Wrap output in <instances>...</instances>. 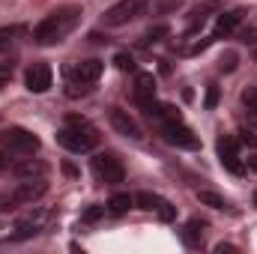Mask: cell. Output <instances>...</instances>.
<instances>
[{"instance_id": "7402d4cb", "label": "cell", "mask_w": 257, "mask_h": 254, "mask_svg": "<svg viewBox=\"0 0 257 254\" xmlns=\"http://www.w3.org/2000/svg\"><path fill=\"white\" fill-rule=\"evenodd\" d=\"M156 215H159L162 221H174V218H177V209L171 206V200H165V197H162V200H159V206H156Z\"/></svg>"}, {"instance_id": "4316f807", "label": "cell", "mask_w": 257, "mask_h": 254, "mask_svg": "<svg viewBox=\"0 0 257 254\" xmlns=\"http://www.w3.org/2000/svg\"><path fill=\"white\" fill-rule=\"evenodd\" d=\"M105 209H108V206H90V209L84 212V221H96V218H102Z\"/></svg>"}, {"instance_id": "ffe728a7", "label": "cell", "mask_w": 257, "mask_h": 254, "mask_svg": "<svg viewBox=\"0 0 257 254\" xmlns=\"http://www.w3.org/2000/svg\"><path fill=\"white\" fill-rule=\"evenodd\" d=\"M177 6H180V0H147V12H153V15L171 12V9H177Z\"/></svg>"}, {"instance_id": "1f68e13d", "label": "cell", "mask_w": 257, "mask_h": 254, "mask_svg": "<svg viewBox=\"0 0 257 254\" xmlns=\"http://www.w3.org/2000/svg\"><path fill=\"white\" fill-rule=\"evenodd\" d=\"M3 87H6V78H0V90H3Z\"/></svg>"}, {"instance_id": "f546056e", "label": "cell", "mask_w": 257, "mask_h": 254, "mask_svg": "<svg viewBox=\"0 0 257 254\" xmlns=\"http://www.w3.org/2000/svg\"><path fill=\"white\" fill-rule=\"evenodd\" d=\"M245 168H248V171H254V174H257V153H254V156H248V159H245Z\"/></svg>"}, {"instance_id": "52a82bcc", "label": "cell", "mask_w": 257, "mask_h": 254, "mask_svg": "<svg viewBox=\"0 0 257 254\" xmlns=\"http://www.w3.org/2000/svg\"><path fill=\"white\" fill-rule=\"evenodd\" d=\"M24 84H27L30 93H48L51 84H54V72H51V66H45V63L30 66L27 75H24Z\"/></svg>"}, {"instance_id": "7c38bea8", "label": "cell", "mask_w": 257, "mask_h": 254, "mask_svg": "<svg viewBox=\"0 0 257 254\" xmlns=\"http://www.w3.org/2000/svg\"><path fill=\"white\" fill-rule=\"evenodd\" d=\"M45 191H48V186H45V180H42V177L24 180V183L18 186V191L12 194V203H33V200H39Z\"/></svg>"}, {"instance_id": "836d02e7", "label": "cell", "mask_w": 257, "mask_h": 254, "mask_svg": "<svg viewBox=\"0 0 257 254\" xmlns=\"http://www.w3.org/2000/svg\"><path fill=\"white\" fill-rule=\"evenodd\" d=\"M0 209H3V206H0Z\"/></svg>"}, {"instance_id": "e0dca14e", "label": "cell", "mask_w": 257, "mask_h": 254, "mask_svg": "<svg viewBox=\"0 0 257 254\" xmlns=\"http://www.w3.org/2000/svg\"><path fill=\"white\" fill-rule=\"evenodd\" d=\"M197 200L203 203V206H212V209H227L230 203L221 197V194H215V191H197Z\"/></svg>"}, {"instance_id": "5bb4252c", "label": "cell", "mask_w": 257, "mask_h": 254, "mask_svg": "<svg viewBox=\"0 0 257 254\" xmlns=\"http://www.w3.org/2000/svg\"><path fill=\"white\" fill-rule=\"evenodd\" d=\"M242 21V12L236 9V12H224V15H218V21H215V33H212V39H221V36H230L233 30H236V24Z\"/></svg>"}, {"instance_id": "9a60e30c", "label": "cell", "mask_w": 257, "mask_h": 254, "mask_svg": "<svg viewBox=\"0 0 257 254\" xmlns=\"http://www.w3.org/2000/svg\"><path fill=\"white\" fill-rule=\"evenodd\" d=\"M132 206H135V197L126 194V191H120V194H114V197L108 200V212H111V215H123Z\"/></svg>"}, {"instance_id": "8992f818", "label": "cell", "mask_w": 257, "mask_h": 254, "mask_svg": "<svg viewBox=\"0 0 257 254\" xmlns=\"http://www.w3.org/2000/svg\"><path fill=\"white\" fill-rule=\"evenodd\" d=\"M162 132H165V141H168V144L183 147V150H197V144H200V141H197V135H194L183 120H177V123H165Z\"/></svg>"}, {"instance_id": "3957f363", "label": "cell", "mask_w": 257, "mask_h": 254, "mask_svg": "<svg viewBox=\"0 0 257 254\" xmlns=\"http://www.w3.org/2000/svg\"><path fill=\"white\" fill-rule=\"evenodd\" d=\"M0 147L6 153H12V156H33L39 150V138L33 132H27V129L15 126V129L0 132Z\"/></svg>"}, {"instance_id": "d6986e66", "label": "cell", "mask_w": 257, "mask_h": 254, "mask_svg": "<svg viewBox=\"0 0 257 254\" xmlns=\"http://www.w3.org/2000/svg\"><path fill=\"white\" fill-rule=\"evenodd\" d=\"M159 194H150V191H141V194H135V203L141 206V209H147V212H156V206H159Z\"/></svg>"}, {"instance_id": "7a4b0ae2", "label": "cell", "mask_w": 257, "mask_h": 254, "mask_svg": "<svg viewBox=\"0 0 257 254\" xmlns=\"http://www.w3.org/2000/svg\"><path fill=\"white\" fill-rule=\"evenodd\" d=\"M57 144L66 147L69 153H90L96 144H99V132L90 126L87 120H81V117H72V120H66L60 132H57Z\"/></svg>"}, {"instance_id": "d6a6232c", "label": "cell", "mask_w": 257, "mask_h": 254, "mask_svg": "<svg viewBox=\"0 0 257 254\" xmlns=\"http://www.w3.org/2000/svg\"><path fill=\"white\" fill-rule=\"evenodd\" d=\"M254 203H257V194H254Z\"/></svg>"}, {"instance_id": "4dcf8cb0", "label": "cell", "mask_w": 257, "mask_h": 254, "mask_svg": "<svg viewBox=\"0 0 257 254\" xmlns=\"http://www.w3.org/2000/svg\"><path fill=\"white\" fill-rule=\"evenodd\" d=\"M6 165H9V159H6V156H0V171H3Z\"/></svg>"}, {"instance_id": "44dd1931", "label": "cell", "mask_w": 257, "mask_h": 254, "mask_svg": "<svg viewBox=\"0 0 257 254\" xmlns=\"http://www.w3.org/2000/svg\"><path fill=\"white\" fill-rule=\"evenodd\" d=\"M242 102H245V108H248V123L257 126V90H245V93H242Z\"/></svg>"}, {"instance_id": "83f0119b", "label": "cell", "mask_w": 257, "mask_h": 254, "mask_svg": "<svg viewBox=\"0 0 257 254\" xmlns=\"http://www.w3.org/2000/svg\"><path fill=\"white\" fill-rule=\"evenodd\" d=\"M233 66H236V54L230 51L227 57H221V69H224V72H233Z\"/></svg>"}, {"instance_id": "6da1fadb", "label": "cell", "mask_w": 257, "mask_h": 254, "mask_svg": "<svg viewBox=\"0 0 257 254\" xmlns=\"http://www.w3.org/2000/svg\"><path fill=\"white\" fill-rule=\"evenodd\" d=\"M78 21H81V6H60L57 12L45 15L36 24L33 39L39 45H57V42H63L66 36L78 27Z\"/></svg>"}, {"instance_id": "277c9868", "label": "cell", "mask_w": 257, "mask_h": 254, "mask_svg": "<svg viewBox=\"0 0 257 254\" xmlns=\"http://www.w3.org/2000/svg\"><path fill=\"white\" fill-rule=\"evenodd\" d=\"M144 12H147V0H120L102 15V21H105V27H123Z\"/></svg>"}, {"instance_id": "2e32d148", "label": "cell", "mask_w": 257, "mask_h": 254, "mask_svg": "<svg viewBox=\"0 0 257 254\" xmlns=\"http://www.w3.org/2000/svg\"><path fill=\"white\" fill-rule=\"evenodd\" d=\"M15 174H18V177H24V180H33V177H42V174H45V165H39V162L27 159V162L15 165Z\"/></svg>"}, {"instance_id": "9c48e42d", "label": "cell", "mask_w": 257, "mask_h": 254, "mask_svg": "<svg viewBox=\"0 0 257 254\" xmlns=\"http://www.w3.org/2000/svg\"><path fill=\"white\" fill-rule=\"evenodd\" d=\"M102 69H105L102 60H84V63H75L72 69H69V81L87 87V84H93V81L102 78Z\"/></svg>"}, {"instance_id": "cb8c5ba5", "label": "cell", "mask_w": 257, "mask_h": 254, "mask_svg": "<svg viewBox=\"0 0 257 254\" xmlns=\"http://www.w3.org/2000/svg\"><path fill=\"white\" fill-rule=\"evenodd\" d=\"M162 36H168V27H165V24H159V27L147 30V33H144V45H153V42H159Z\"/></svg>"}, {"instance_id": "4fadbf2b", "label": "cell", "mask_w": 257, "mask_h": 254, "mask_svg": "<svg viewBox=\"0 0 257 254\" xmlns=\"http://www.w3.org/2000/svg\"><path fill=\"white\" fill-rule=\"evenodd\" d=\"M111 126L117 129L120 135L132 138V141H141V138H144V135H141V126L128 117L126 111H120V108H111Z\"/></svg>"}, {"instance_id": "e575fe53", "label": "cell", "mask_w": 257, "mask_h": 254, "mask_svg": "<svg viewBox=\"0 0 257 254\" xmlns=\"http://www.w3.org/2000/svg\"><path fill=\"white\" fill-rule=\"evenodd\" d=\"M254 57H257V54H254Z\"/></svg>"}, {"instance_id": "484cf974", "label": "cell", "mask_w": 257, "mask_h": 254, "mask_svg": "<svg viewBox=\"0 0 257 254\" xmlns=\"http://www.w3.org/2000/svg\"><path fill=\"white\" fill-rule=\"evenodd\" d=\"M114 63H117V69H123V72H132V69H135L132 54H117V57H114Z\"/></svg>"}, {"instance_id": "d4e9b609", "label": "cell", "mask_w": 257, "mask_h": 254, "mask_svg": "<svg viewBox=\"0 0 257 254\" xmlns=\"http://www.w3.org/2000/svg\"><path fill=\"white\" fill-rule=\"evenodd\" d=\"M215 105H218V87H215V84H209V87H206V99H203V108H209V111H212Z\"/></svg>"}, {"instance_id": "f1b7e54d", "label": "cell", "mask_w": 257, "mask_h": 254, "mask_svg": "<svg viewBox=\"0 0 257 254\" xmlns=\"http://www.w3.org/2000/svg\"><path fill=\"white\" fill-rule=\"evenodd\" d=\"M242 144H248V147H257V138L251 135V132H242V138H239Z\"/></svg>"}, {"instance_id": "5b68a950", "label": "cell", "mask_w": 257, "mask_h": 254, "mask_svg": "<svg viewBox=\"0 0 257 254\" xmlns=\"http://www.w3.org/2000/svg\"><path fill=\"white\" fill-rule=\"evenodd\" d=\"M93 177L99 180V183H123L126 180V168H123V162L114 156V153H99L96 159H93Z\"/></svg>"}, {"instance_id": "603a6c76", "label": "cell", "mask_w": 257, "mask_h": 254, "mask_svg": "<svg viewBox=\"0 0 257 254\" xmlns=\"http://www.w3.org/2000/svg\"><path fill=\"white\" fill-rule=\"evenodd\" d=\"M15 27H0V51H9L12 48V42H15Z\"/></svg>"}, {"instance_id": "30bf717a", "label": "cell", "mask_w": 257, "mask_h": 254, "mask_svg": "<svg viewBox=\"0 0 257 254\" xmlns=\"http://www.w3.org/2000/svg\"><path fill=\"white\" fill-rule=\"evenodd\" d=\"M45 221H48V215H45L42 209H30L27 215H21V218L15 221V236H18V239H27V236H33V233L45 230Z\"/></svg>"}, {"instance_id": "ac0fdd59", "label": "cell", "mask_w": 257, "mask_h": 254, "mask_svg": "<svg viewBox=\"0 0 257 254\" xmlns=\"http://www.w3.org/2000/svg\"><path fill=\"white\" fill-rule=\"evenodd\" d=\"M200 227H203L200 221H189V224H186V230H183V242H186L189 248H192V245H200Z\"/></svg>"}, {"instance_id": "ba28073f", "label": "cell", "mask_w": 257, "mask_h": 254, "mask_svg": "<svg viewBox=\"0 0 257 254\" xmlns=\"http://www.w3.org/2000/svg\"><path fill=\"white\" fill-rule=\"evenodd\" d=\"M135 102L144 111H150L156 105V78L150 72H138L135 75Z\"/></svg>"}, {"instance_id": "8fae6325", "label": "cell", "mask_w": 257, "mask_h": 254, "mask_svg": "<svg viewBox=\"0 0 257 254\" xmlns=\"http://www.w3.org/2000/svg\"><path fill=\"white\" fill-rule=\"evenodd\" d=\"M218 159H221V165H224L230 174H242V171H245V165L239 162V144H236L233 138H221V141H218Z\"/></svg>"}]
</instances>
